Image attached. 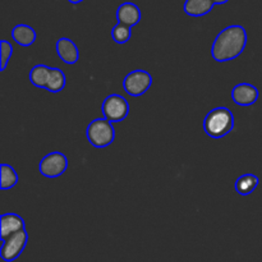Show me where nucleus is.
Segmentation results:
<instances>
[{
  "label": "nucleus",
  "instance_id": "8",
  "mask_svg": "<svg viewBox=\"0 0 262 262\" xmlns=\"http://www.w3.org/2000/svg\"><path fill=\"white\" fill-rule=\"evenodd\" d=\"M257 87L251 83H239L233 87L232 100L239 106H251L258 100Z\"/></svg>",
  "mask_w": 262,
  "mask_h": 262
},
{
  "label": "nucleus",
  "instance_id": "5",
  "mask_svg": "<svg viewBox=\"0 0 262 262\" xmlns=\"http://www.w3.org/2000/svg\"><path fill=\"white\" fill-rule=\"evenodd\" d=\"M151 84H152V76L147 71H143V69L130 72L125 76L124 81H123L124 91L132 97L145 95L151 87Z\"/></svg>",
  "mask_w": 262,
  "mask_h": 262
},
{
  "label": "nucleus",
  "instance_id": "3",
  "mask_svg": "<svg viewBox=\"0 0 262 262\" xmlns=\"http://www.w3.org/2000/svg\"><path fill=\"white\" fill-rule=\"evenodd\" d=\"M89 142L96 148H104L112 145L115 140V129L113 123L105 118L92 120L86 129Z\"/></svg>",
  "mask_w": 262,
  "mask_h": 262
},
{
  "label": "nucleus",
  "instance_id": "15",
  "mask_svg": "<svg viewBox=\"0 0 262 262\" xmlns=\"http://www.w3.org/2000/svg\"><path fill=\"white\" fill-rule=\"evenodd\" d=\"M50 67L45 64H37L33 67L30 72V81L31 83L38 89H46L49 76H50Z\"/></svg>",
  "mask_w": 262,
  "mask_h": 262
},
{
  "label": "nucleus",
  "instance_id": "12",
  "mask_svg": "<svg viewBox=\"0 0 262 262\" xmlns=\"http://www.w3.org/2000/svg\"><path fill=\"white\" fill-rule=\"evenodd\" d=\"M12 37L18 45L27 48V46H31L32 43H35L37 35H36V31L31 26L17 25L13 27Z\"/></svg>",
  "mask_w": 262,
  "mask_h": 262
},
{
  "label": "nucleus",
  "instance_id": "19",
  "mask_svg": "<svg viewBox=\"0 0 262 262\" xmlns=\"http://www.w3.org/2000/svg\"><path fill=\"white\" fill-rule=\"evenodd\" d=\"M13 54V45L7 40H2L0 42V56H2V64H0V71H5L8 66V61L10 60Z\"/></svg>",
  "mask_w": 262,
  "mask_h": 262
},
{
  "label": "nucleus",
  "instance_id": "18",
  "mask_svg": "<svg viewBox=\"0 0 262 262\" xmlns=\"http://www.w3.org/2000/svg\"><path fill=\"white\" fill-rule=\"evenodd\" d=\"M112 37L117 43H122V45L123 43H127L130 40V37H132V27L118 23V25L113 27Z\"/></svg>",
  "mask_w": 262,
  "mask_h": 262
},
{
  "label": "nucleus",
  "instance_id": "14",
  "mask_svg": "<svg viewBox=\"0 0 262 262\" xmlns=\"http://www.w3.org/2000/svg\"><path fill=\"white\" fill-rule=\"evenodd\" d=\"M260 179L255 174H243L235 181L234 188L241 196H250L258 187Z\"/></svg>",
  "mask_w": 262,
  "mask_h": 262
},
{
  "label": "nucleus",
  "instance_id": "21",
  "mask_svg": "<svg viewBox=\"0 0 262 262\" xmlns=\"http://www.w3.org/2000/svg\"><path fill=\"white\" fill-rule=\"evenodd\" d=\"M68 2L71 3V4H79V3H82L83 0H68Z\"/></svg>",
  "mask_w": 262,
  "mask_h": 262
},
{
  "label": "nucleus",
  "instance_id": "9",
  "mask_svg": "<svg viewBox=\"0 0 262 262\" xmlns=\"http://www.w3.org/2000/svg\"><path fill=\"white\" fill-rule=\"evenodd\" d=\"M142 18L141 9L135 4V3H123L117 9V19L118 23L128 26V27H135L140 23Z\"/></svg>",
  "mask_w": 262,
  "mask_h": 262
},
{
  "label": "nucleus",
  "instance_id": "17",
  "mask_svg": "<svg viewBox=\"0 0 262 262\" xmlns=\"http://www.w3.org/2000/svg\"><path fill=\"white\" fill-rule=\"evenodd\" d=\"M0 177H2V182H0V188L3 191L13 188L15 184L18 183V174L14 169L8 164H2L0 166Z\"/></svg>",
  "mask_w": 262,
  "mask_h": 262
},
{
  "label": "nucleus",
  "instance_id": "16",
  "mask_svg": "<svg viewBox=\"0 0 262 262\" xmlns=\"http://www.w3.org/2000/svg\"><path fill=\"white\" fill-rule=\"evenodd\" d=\"M66 84H67V78L64 72L60 71L59 68H56V67H51L50 76H49V81L45 89L46 91L56 94V92L63 91Z\"/></svg>",
  "mask_w": 262,
  "mask_h": 262
},
{
  "label": "nucleus",
  "instance_id": "6",
  "mask_svg": "<svg viewBox=\"0 0 262 262\" xmlns=\"http://www.w3.org/2000/svg\"><path fill=\"white\" fill-rule=\"evenodd\" d=\"M68 168V159L59 151L48 154L38 164V170L46 178H58L63 176Z\"/></svg>",
  "mask_w": 262,
  "mask_h": 262
},
{
  "label": "nucleus",
  "instance_id": "4",
  "mask_svg": "<svg viewBox=\"0 0 262 262\" xmlns=\"http://www.w3.org/2000/svg\"><path fill=\"white\" fill-rule=\"evenodd\" d=\"M102 114L105 119L112 123H120L129 114V104L122 95H109L102 102Z\"/></svg>",
  "mask_w": 262,
  "mask_h": 262
},
{
  "label": "nucleus",
  "instance_id": "13",
  "mask_svg": "<svg viewBox=\"0 0 262 262\" xmlns=\"http://www.w3.org/2000/svg\"><path fill=\"white\" fill-rule=\"evenodd\" d=\"M214 5L212 0H186L183 9L189 17H204L211 12Z\"/></svg>",
  "mask_w": 262,
  "mask_h": 262
},
{
  "label": "nucleus",
  "instance_id": "1",
  "mask_svg": "<svg viewBox=\"0 0 262 262\" xmlns=\"http://www.w3.org/2000/svg\"><path fill=\"white\" fill-rule=\"evenodd\" d=\"M247 45L246 28L232 25L219 32L211 46V56L219 63L230 61L238 58Z\"/></svg>",
  "mask_w": 262,
  "mask_h": 262
},
{
  "label": "nucleus",
  "instance_id": "11",
  "mask_svg": "<svg viewBox=\"0 0 262 262\" xmlns=\"http://www.w3.org/2000/svg\"><path fill=\"white\" fill-rule=\"evenodd\" d=\"M0 227H2L0 235H2V239L5 241L14 233L25 229V220L19 215L8 212V214H3L0 217Z\"/></svg>",
  "mask_w": 262,
  "mask_h": 262
},
{
  "label": "nucleus",
  "instance_id": "20",
  "mask_svg": "<svg viewBox=\"0 0 262 262\" xmlns=\"http://www.w3.org/2000/svg\"><path fill=\"white\" fill-rule=\"evenodd\" d=\"M228 2H229V0H212V3H214L215 5H223V4H227Z\"/></svg>",
  "mask_w": 262,
  "mask_h": 262
},
{
  "label": "nucleus",
  "instance_id": "10",
  "mask_svg": "<svg viewBox=\"0 0 262 262\" xmlns=\"http://www.w3.org/2000/svg\"><path fill=\"white\" fill-rule=\"evenodd\" d=\"M56 53L66 64H76L79 59V50L76 43L68 37H60L56 41Z\"/></svg>",
  "mask_w": 262,
  "mask_h": 262
},
{
  "label": "nucleus",
  "instance_id": "2",
  "mask_svg": "<svg viewBox=\"0 0 262 262\" xmlns=\"http://www.w3.org/2000/svg\"><path fill=\"white\" fill-rule=\"evenodd\" d=\"M234 128V115L229 107L219 106L209 112L205 117L204 129L211 138H223Z\"/></svg>",
  "mask_w": 262,
  "mask_h": 262
},
{
  "label": "nucleus",
  "instance_id": "7",
  "mask_svg": "<svg viewBox=\"0 0 262 262\" xmlns=\"http://www.w3.org/2000/svg\"><path fill=\"white\" fill-rule=\"evenodd\" d=\"M27 242H28V234L27 232H26V229L14 233V234L10 235L9 238L3 241L2 250H0V256H2V258L5 262H12L17 260V258L20 256V253L25 251Z\"/></svg>",
  "mask_w": 262,
  "mask_h": 262
}]
</instances>
